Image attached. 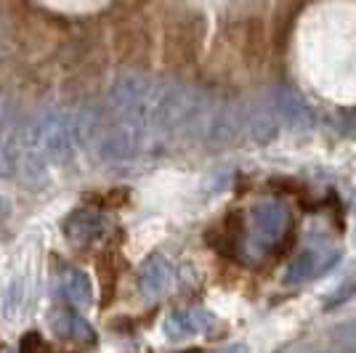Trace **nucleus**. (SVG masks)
Returning <instances> with one entry per match:
<instances>
[{"mask_svg":"<svg viewBox=\"0 0 356 353\" xmlns=\"http://www.w3.org/2000/svg\"><path fill=\"white\" fill-rule=\"evenodd\" d=\"M22 353H56V351H54V348H51L40 335H35V332H32V335H27L24 343H22Z\"/></svg>","mask_w":356,"mask_h":353,"instance_id":"obj_1","label":"nucleus"}]
</instances>
